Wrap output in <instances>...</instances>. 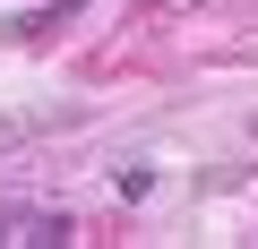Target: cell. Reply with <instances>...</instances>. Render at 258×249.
Segmentation results:
<instances>
[{"label": "cell", "mask_w": 258, "mask_h": 249, "mask_svg": "<svg viewBox=\"0 0 258 249\" xmlns=\"http://www.w3.org/2000/svg\"><path fill=\"white\" fill-rule=\"evenodd\" d=\"M0 240H18V249H60V240H78V223L52 215V206H0Z\"/></svg>", "instance_id": "obj_1"}]
</instances>
